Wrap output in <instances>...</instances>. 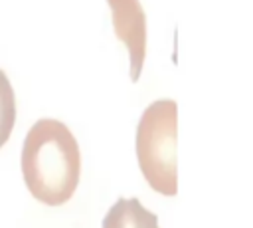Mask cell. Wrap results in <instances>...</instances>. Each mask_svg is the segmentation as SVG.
I'll use <instances>...</instances> for the list:
<instances>
[{
  "mask_svg": "<svg viewBox=\"0 0 253 228\" xmlns=\"http://www.w3.org/2000/svg\"><path fill=\"white\" fill-rule=\"evenodd\" d=\"M81 172L75 137L57 119H40L28 131L22 149V174L32 196L47 206L67 202Z\"/></svg>",
  "mask_w": 253,
  "mask_h": 228,
  "instance_id": "6da1fadb",
  "label": "cell"
},
{
  "mask_svg": "<svg viewBox=\"0 0 253 228\" xmlns=\"http://www.w3.org/2000/svg\"><path fill=\"white\" fill-rule=\"evenodd\" d=\"M178 105L160 99L146 107L136 129V157L146 182L164 196L178 192Z\"/></svg>",
  "mask_w": 253,
  "mask_h": 228,
  "instance_id": "7a4b0ae2",
  "label": "cell"
},
{
  "mask_svg": "<svg viewBox=\"0 0 253 228\" xmlns=\"http://www.w3.org/2000/svg\"><path fill=\"white\" fill-rule=\"evenodd\" d=\"M113 12L117 38L125 44L130 57V79L138 81L146 56V18L138 0H107Z\"/></svg>",
  "mask_w": 253,
  "mask_h": 228,
  "instance_id": "3957f363",
  "label": "cell"
},
{
  "mask_svg": "<svg viewBox=\"0 0 253 228\" xmlns=\"http://www.w3.org/2000/svg\"><path fill=\"white\" fill-rule=\"evenodd\" d=\"M103 228H158V218L138 198H119L105 214Z\"/></svg>",
  "mask_w": 253,
  "mask_h": 228,
  "instance_id": "277c9868",
  "label": "cell"
},
{
  "mask_svg": "<svg viewBox=\"0 0 253 228\" xmlns=\"http://www.w3.org/2000/svg\"><path fill=\"white\" fill-rule=\"evenodd\" d=\"M16 121V99L8 75L0 69V147L8 141Z\"/></svg>",
  "mask_w": 253,
  "mask_h": 228,
  "instance_id": "5b68a950",
  "label": "cell"
}]
</instances>
